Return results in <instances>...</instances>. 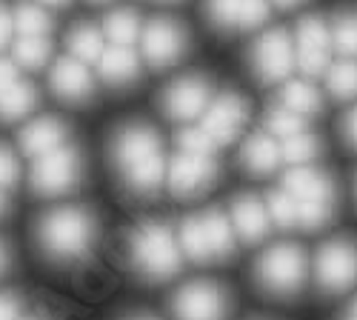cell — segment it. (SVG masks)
Returning a JSON list of instances; mask_svg holds the SVG:
<instances>
[{"label": "cell", "instance_id": "6da1fadb", "mask_svg": "<svg viewBox=\"0 0 357 320\" xmlns=\"http://www.w3.org/2000/svg\"><path fill=\"white\" fill-rule=\"evenodd\" d=\"M109 155L114 169L121 172L123 183L137 195H155L163 186L166 163L160 135L149 123H123L112 135Z\"/></svg>", "mask_w": 357, "mask_h": 320}, {"label": "cell", "instance_id": "7a4b0ae2", "mask_svg": "<svg viewBox=\"0 0 357 320\" xmlns=\"http://www.w3.org/2000/svg\"><path fill=\"white\" fill-rule=\"evenodd\" d=\"M35 238L49 260H54V264H75L95 246L98 220L83 206H61L46 212L38 220Z\"/></svg>", "mask_w": 357, "mask_h": 320}, {"label": "cell", "instance_id": "3957f363", "mask_svg": "<svg viewBox=\"0 0 357 320\" xmlns=\"http://www.w3.org/2000/svg\"><path fill=\"white\" fill-rule=\"evenodd\" d=\"M129 254L146 280H169L181 272L183 252L174 231L160 220H146L129 235Z\"/></svg>", "mask_w": 357, "mask_h": 320}, {"label": "cell", "instance_id": "277c9868", "mask_svg": "<svg viewBox=\"0 0 357 320\" xmlns=\"http://www.w3.org/2000/svg\"><path fill=\"white\" fill-rule=\"evenodd\" d=\"M306 275H309L306 254L301 246H291V243H278L272 249H266L255 264L257 286L278 298H291L301 292Z\"/></svg>", "mask_w": 357, "mask_h": 320}, {"label": "cell", "instance_id": "5b68a950", "mask_svg": "<svg viewBox=\"0 0 357 320\" xmlns=\"http://www.w3.org/2000/svg\"><path fill=\"white\" fill-rule=\"evenodd\" d=\"M80 174H83L80 152L75 146H61V149H54L35 160L29 183H32V189L38 195L57 197V195L72 192L80 183Z\"/></svg>", "mask_w": 357, "mask_h": 320}, {"label": "cell", "instance_id": "8992f818", "mask_svg": "<svg viewBox=\"0 0 357 320\" xmlns=\"http://www.w3.org/2000/svg\"><path fill=\"white\" fill-rule=\"evenodd\" d=\"M229 309H231V298L215 280L186 283L172 298V312L177 320H226Z\"/></svg>", "mask_w": 357, "mask_h": 320}, {"label": "cell", "instance_id": "52a82bcc", "mask_svg": "<svg viewBox=\"0 0 357 320\" xmlns=\"http://www.w3.org/2000/svg\"><path fill=\"white\" fill-rule=\"evenodd\" d=\"M186 46H189V32L172 17H155L143 29V57L152 69H166L177 63Z\"/></svg>", "mask_w": 357, "mask_h": 320}, {"label": "cell", "instance_id": "ba28073f", "mask_svg": "<svg viewBox=\"0 0 357 320\" xmlns=\"http://www.w3.org/2000/svg\"><path fill=\"white\" fill-rule=\"evenodd\" d=\"M317 286L329 295H340L357 277V252L349 241H329L323 243L314 260Z\"/></svg>", "mask_w": 357, "mask_h": 320}, {"label": "cell", "instance_id": "9c48e42d", "mask_svg": "<svg viewBox=\"0 0 357 320\" xmlns=\"http://www.w3.org/2000/svg\"><path fill=\"white\" fill-rule=\"evenodd\" d=\"M252 69L263 83L286 80L294 69V40L283 29H272L252 46Z\"/></svg>", "mask_w": 357, "mask_h": 320}, {"label": "cell", "instance_id": "30bf717a", "mask_svg": "<svg viewBox=\"0 0 357 320\" xmlns=\"http://www.w3.org/2000/svg\"><path fill=\"white\" fill-rule=\"evenodd\" d=\"M246 118H249L246 98L237 92H223L206 106L203 118H200V129L209 135L218 146H223V143L237 140V135L246 126Z\"/></svg>", "mask_w": 357, "mask_h": 320}, {"label": "cell", "instance_id": "8fae6325", "mask_svg": "<svg viewBox=\"0 0 357 320\" xmlns=\"http://www.w3.org/2000/svg\"><path fill=\"white\" fill-rule=\"evenodd\" d=\"M329 49H332V32L323 17H303L297 23L294 35V63L301 66L306 75H320L329 66Z\"/></svg>", "mask_w": 357, "mask_h": 320}, {"label": "cell", "instance_id": "7c38bea8", "mask_svg": "<svg viewBox=\"0 0 357 320\" xmlns=\"http://www.w3.org/2000/svg\"><path fill=\"white\" fill-rule=\"evenodd\" d=\"M218 181V160L215 155H186L181 152L169 163V189L177 197H195L212 189Z\"/></svg>", "mask_w": 357, "mask_h": 320}, {"label": "cell", "instance_id": "4fadbf2b", "mask_svg": "<svg viewBox=\"0 0 357 320\" xmlns=\"http://www.w3.org/2000/svg\"><path fill=\"white\" fill-rule=\"evenodd\" d=\"M209 98H212L209 80L200 75H186V77H177L163 92V112L172 121L186 123V121L203 118L206 106H209Z\"/></svg>", "mask_w": 357, "mask_h": 320}, {"label": "cell", "instance_id": "5bb4252c", "mask_svg": "<svg viewBox=\"0 0 357 320\" xmlns=\"http://www.w3.org/2000/svg\"><path fill=\"white\" fill-rule=\"evenodd\" d=\"M49 89L66 103H86L95 95V80H92V72L86 69V63L66 54L52 66Z\"/></svg>", "mask_w": 357, "mask_h": 320}, {"label": "cell", "instance_id": "9a60e30c", "mask_svg": "<svg viewBox=\"0 0 357 320\" xmlns=\"http://www.w3.org/2000/svg\"><path fill=\"white\" fill-rule=\"evenodd\" d=\"M229 223L234 229V238H241L243 243H257L269 235L272 229V218L266 209V200H260L257 195H237L231 200L229 209Z\"/></svg>", "mask_w": 357, "mask_h": 320}, {"label": "cell", "instance_id": "2e32d148", "mask_svg": "<svg viewBox=\"0 0 357 320\" xmlns=\"http://www.w3.org/2000/svg\"><path fill=\"white\" fill-rule=\"evenodd\" d=\"M283 192H289L297 203L335 206V183L329 174L314 166H291L283 178Z\"/></svg>", "mask_w": 357, "mask_h": 320}, {"label": "cell", "instance_id": "e0dca14e", "mask_svg": "<svg viewBox=\"0 0 357 320\" xmlns=\"http://www.w3.org/2000/svg\"><path fill=\"white\" fill-rule=\"evenodd\" d=\"M66 123L57 121V118H38L32 123H26L20 129V149L29 155V158H43L54 149L66 146Z\"/></svg>", "mask_w": 357, "mask_h": 320}, {"label": "cell", "instance_id": "ac0fdd59", "mask_svg": "<svg viewBox=\"0 0 357 320\" xmlns=\"http://www.w3.org/2000/svg\"><path fill=\"white\" fill-rule=\"evenodd\" d=\"M98 69H100V77L109 83V86H129L140 77V61L135 49L129 46H109L103 49L100 61H98Z\"/></svg>", "mask_w": 357, "mask_h": 320}, {"label": "cell", "instance_id": "d6986e66", "mask_svg": "<svg viewBox=\"0 0 357 320\" xmlns=\"http://www.w3.org/2000/svg\"><path fill=\"white\" fill-rule=\"evenodd\" d=\"M241 163L252 172V174H269L275 172L283 158H280V143H275L272 135H266V132H257L252 135L246 143H243V149H241Z\"/></svg>", "mask_w": 357, "mask_h": 320}, {"label": "cell", "instance_id": "ffe728a7", "mask_svg": "<svg viewBox=\"0 0 357 320\" xmlns=\"http://www.w3.org/2000/svg\"><path fill=\"white\" fill-rule=\"evenodd\" d=\"M35 106H38V89L26 80H15L0 92V121L12 123L17 118H26Z\"/></svg>", "mask_w": 357, "mask_h": 320}, {"label": "cell", "instance_id": "44dd1931", "mask_svg": "<svg viewBox=\"0 0 357 320\" xmlns=\"http://www.w3.org/2000/svg\"><path fill=\"white\" fill-rule=\"evenodd\" d=\"M66 46H69V57L80 63H98L100 54H103V32L95 29L92 23H77L69 38H66Z\"/></svg>", "mask_w": 357, "mask_h": 320}, {"label": "cell", "instance_id": "7402d4cb", "mask_svg": "<svg viewBox=\"0 0 357 320\" xmlns=\"http://www.w3.org/2000/svg\"><path fill=\"white\" fill-rule=\"evenodd\" d=\"M203 218V229H206V241H209V252L212 260H226L234 252V229L229 223V218L220 209H212L200 215Z\"/></svg>", "mask_w": 357, "mask_h": 320}, {"label": "cell", "instance_id": "603a6c76", "mask_svg": "<svg viewBox=\"0 0 357 320\" xmlns=\"http://www.w3.org/2000/svg\"><path fill=\"white\" fill-rule=\"evenodd\" d=\"M280 106L309 121V114H317L323 109V98L309 80H289L280 89Z\"/></svg>", "mask_w": 357, "mask_h": 320}, {"label": "cell", "instance_id": "cb8c5ba5", "mask_svg": "<svg viewBox=\"0 0 357 320\" xmlns=\"http://www.w3.org/2000/svg\"><path fill=\"white\" fill-rule=\"evenodd\" d=\"M181 252L195 260V264H209L212 260V252H209V241H206V229H203V218L195 215V218H186L181 223Z\"/></svg>", "mask_w": 357, "mask_h": 320}, {"label": "cell", "instance_id": "d4e9b609", "mask_svg": "<svg viewBox=\"0 0 357 320\" xmlns=\"http://www.w3.org/2000/svg\"><path fill=\"white\" fill-rule=\"evenodd\" d=\"M320 152H323V143L309 129L294 137L280 140V158L289 166H312V160H317Z\"/></svg>", "mask_w": 357, "mask_h": 320}, {"label": "cell", "instance_id": "484cf974", "mask_svg": "<svg viewBox=\"0 0 357 320\" xmlns=\"http://www.w3.org/2000/svg\"><path fill=\"white\" fill-rule=\"evenodd\" d=\"M103 35L112 40V46H132L140 35V20L132 9H114L103 20Z\"/></svg>", "mask_w": 357, "mask_h": 320}, {"label": "cell", "instance_id": "4316f807", "mask_svg": "<svg viewBox=\"0 0 357 320\" xmlns=\"http://www.w3.org/2000/svg\"><path fill=\"white\" fill-rule=\"evenodd\" d=\"M49 57H52L49 38H20L12 49V63L20 69H29V72L43 69Z\"/></svg>", "mask_w": 357, "mask_h": 320}, {"label": "cell", "instance_id": "83f0119b", "mask_svg": "<svg viewBox=\"0 0 357 320\" xmlns=\"http://www.w3.org/2000/svg\"><path fill=\"white\" fill-rule=\"evenodd\" d=\"M12 23L20 32V38H46L52 32V17L46 15V9L35 3H20L12 15Z\"/></svg>", "mask_w": 357, "mask_h": 320}, {"label": "cell", "instance_id": "f1b7e54d", "mask_svg": "<svg viewBox=\"0 0 357 320\" xmlns=\"http://www.w3.org/2000/svg\"><path fill=\"white\" fill-rule=\"evenodd\" d=\"M326 89H329L337 100H354L357 98V61H340L329 66L326 72Z\"/></svg>", "mask_w": 357, "mask_h": 320}, {"label": "cell", "instance_id": "f546056e", "mask_svg": "<svg viewBox=\"0 0 357 320\" xmlns=\"http://www.w3.org/2000/svg\"><path fill=\"white\" fill-rule=\"evenodd\" d=\"M266 129H269L272 137L286 140V137H294V135L306 132V118L289 112L286 106H275V109L266 112Z\"/></svg>", "mask_w": 357, "mask_h": 320}, {"label": "cell", "instance_id": "4dcf8cb0", "mask_svg": "<svg viewBox=\"0 0 357 320\" xmlns=\"http://www.w3.org/2000/svg\"><path fill=\"white\" fill-rule=\"evenodd\" d=\"M332 46L340 49L349 61H357V12L337 15L332 26Z\"/></svg>", "mask_w": 357, "mask_h": 320}, {"label": "cell", "instance_id": "1f68e13d", "mask_svg": "<svg viewBox=\"0 0 357 320\" xmlns=\"http://www.w3.org/2000/svg\"><path fill=\"white\" fill-rule=\"evenodd\" d=\"M206 17L220 32H231L241 23V0H206Z\"/></svg>", "mask_w": 357, "mask_h": 320}, {"label": "cell", "instance_id": "d6a6232c", "mask_svg": "<svg viewBox=\"0 0 357 320\" xmlns=\"http://www.w3.org/2000/svg\"><path fill=\"white\" fill-rule=\"evenodd\" d=\"M266 209H269L272 223H278L280 229H294L297 226V200L289 192H272L266 197Z\"/></svg>", "mask_w": 357, "mask_h": 320}, {"label": "cell", "instance_id": "836d02e7", "mask_svg": "<svg viewBox=\"0 0 357 320\" xmlns=\"http://www.w3.org/2000/svg\"><path fill=\"white\" fill-rule=\"evenodd\" d=\"M177 146H181V152H186V155H215L218 152V143L200 126L197 129H183L181 135H177Z\"/></svg>", "mask_w": 357, "mask_h": 320}, {"label": "cell", "instance_id": "e575fe53", "mask_svg": "<svg viewBox=\"0 0 357 320\" xmlns=\"http://www.w3.org/2000/svg\"><path fill=\"white\" fill-rule=\"evenodd\" d=\"M269 17V0H241V23L237 29H257Z\"/></svg>", "mask_w": 357, "mask_h": 320}, {"label": "cell", "instance_id": "d590c367", "mask_svg": "<svg viewBox=\"0 0 357 320\" xmlns=\"http://www.w3.org/2000/svg\"><path fill=\"white\" fill-rule=\"evenodd\" d=\"M20 178V166H17V158L6 149V146H0V192L3 189H12Z\"/></svg>", "mask_w": 357, "mask_h": 320}, {"label": "cell", "instance_id": "8d00e7d4", "mask_svg": "<svg viewBox=\"0 0 357 320\" xmlns=\"http://www.w3.org/2000/svg\"><path fill=\"white\" fill-rule=\"evenodd\" d=\"M0 320H20V300L12 292H0Z\"/></svg>", "mask_w": 357, "mask_h": 320}, {"label": "cell", "instance_id": "74e56055", "mask_svg": "<svg viewBox=\"0 0 357 320\" xmlns=\"http://www.w3.org/2000/svg\"><path fill=\"white\" fill-rule=\"evenodd\" d=\"M340 135H343V140H346V146L357 149V106L343 118V123H340Z\"/></svg>", "mask_w": 357, "mask_h": 320}, {"label": "cell", "instance_id": "f35d334b", "mask_svg": "<svg viewBox=\"0 0 357 320\" xmlns=\"http://www.w3.org/2000/svg\"><path fill=\"white\" fill-rule=\"evenodd\" d=\"M17 80V66L12 61H6V57H0V92L6 89V86H12Z\"/></svg>", "mask_w": 357, "mask_h": 320}, {"label": "cell", "instance_id": "ab89813d", "mask_svg": "<svg viewBox=\"0 0 357 320\" xmlns=\"http://www.w3.org/2000/svg\"><path fill=\"white\" fill-rule=\"evenodd\" d=\"M12 32H15V23H12V15H6L3 9H0V49H3V46L9 43Z\"/></svg>", "mask_w": 357, "mask_h": 320}, {"label": "cell", "instance_id": "60d3db41", "mask_svg": "<svg viewBox=\"0 0 357 320\" xmlns=\"http://www.w3.org/2000/svg\"><path fill=\"white\" fill-rule=\"evenodd\" d=\"M6 266H9V249H6L3 243H0V275L6 272Z\"/></svg>", "mask_w": 357, "mask_h": 320}, {"label": "cell", "instance_id": "b9f144b4", "mask_svg": "<svg viewBox=\"0 0 357 320\" xmlns=\"http://www.w3.org/2000/svg\"><path fill=\"white\" fill-rule=\"evenodd\" d=\"M269 3H275V6H280V9H291V6H297V3H303V0H269Z\"/></svg>", "mask_w": 357, "mask_h": 320}, {"label": "cell", "instance_id": "7bdbcfd3", "mask_svg": "<svg viewBox=\"0 0 357 320\" xmlns=\"http://www.w3.org/2000/svg\"><path fill=\"white\" fill-rule=\"evenodd\" d=\"M40 3L54 6V9H63V6H69V3H72V0H40Z\"/></svg>", "mask_w": 357, "mask_h": 320}, {"label": "cell", "instance_id": "ee69618b", "mask_svg": "<svg viewBox=\"0 0 357 320\" xmlns=\"http://www.w3.org/2000/svg\"><path fill=\"white\" fill-rule=\"evenodd\" d=\"M343 320H357V300H354V303H351V306L346 309V314H343Z\"/></svg>", "mask_w": 357, "mask_h": 320}, {"label": "cell", "instance_id": "f6af8a7d", "mask_svg": "<svg viewBox=\"0 0 357 320\" xmlns=\"http://www.w3.org/2000/svg\"><path fill=\"white\" fill-rule=\"evenodd\" d=\"M6 209H9V200H6L3 192H0V215H6Z\"/></svg>", "mask_w": 357, "mask_h": 320}, {"label": "cell", "instance_id": "bcb514c9", "mask_svg": "<svg viewBox=\"0 0 357 320\" xmlns=\"http://www.w3.org/2000/svg\"><path fill=\"white\" fill-rule=\"evenodd\" d=\"M126 320H158V317H149V314H135V317H126Z\"/></svg>", "mask_w": 357, "mask_h": 320}, {"label": "cell", "instance_id": "7dc6e473", "mask_svg": "<svg viewBox=\"0 0 357 320\" xmlns=\"http://www.w3.org/2000/svg\"><path fill=\"white\" fill-rule=\"evenodd\" d=\"M92 3H109V0H92Z\"/></svg>", "mask_w": 357, "mask_h": 320}, {"label": "cell", "instance_id": "c3c4849f", "mask_svg": "<svg viewBox=\"0 0 357 320\" xmlns=\"http://www.w3.org/2000/svg\"><path fill=\"white\" fill-rule=\"evenodd\" d=\"M23 320H40V317H23Z\"/></svg>", "mask_w": 357, "mask_h": 320}, {"label": "cell", "instance_id": "681fc988", "mask_svg": "<svg viewBox=\"0 0 357 320\" xmlns=\"http://www.w3.org/2000/svg\"><path fill=\"white\" fill-rule=\"evenodd\" d=\"M354 192H357V181H354Z\"/></svg>", "mask_w": 357, "mask_h": 320}, {"label": "cell", "instance_id": "f907efd6", "mask_svg": "<svg viewBox=\"0 0 357 320\" xmlns=\"http://www.w3.org/2000/svg\"><path fill=\"white\" fill-rule=\"evenodd\" d=\"M169 3H172V0H169Z\"/></svg>", "mask_w": 357, "mask_h": 320}]
</instances>
